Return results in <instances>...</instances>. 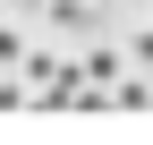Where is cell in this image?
<instances>
[{
  "label": "cell",
  "mask_w": 153,
  "mask_h": 145,
  "mask_svg": "<svg viewBox=\"0 0 153 145\" xmlns=\"http://www.w3.org/2000/svg\"><path fill=\"white\" fill-rule=\"evenodd\" d=\"M76 60H85V85H119V77H128V51H119V43H85Z\"/></svg>",
  "instance_id": "6da1fadb"
},
{
  "label": "cell",
  "mask_w": 153,
  "mask_h": 145,
  "mask_svg": "<svg viewBox=\"0 0 153 145\" xmlns=\"http://www.w3.org/2000/svg\"><path fill=\"white\" fill-rule=\"evenodd\" d=\"M0 111H34V85H26V68H17V77H0Z\"/></svg>",
  "instance_id": "7a4b0ae2"
},
{
  "label": "cell",
  "mask_w": 153,
  "mask_h": 145,
  "mask_svg": "<svg viewBox=\"0 0 153 145\" xmlns=\"http://www.w3.org/2000/svg\"><path fill=\"white\" fill-rule=\"evenodd\" d=\"M111 111H145V77H119L111 85Z\"/></svg>",
  "instance_id": "3957f363"
},
{
  "label": "cell",
  "mask_w": 153,
  "mask_h": 145,
  "mask_svg": "<svg viewBox=\"0 0 153 145\" xmlns=\"http://www.w3.org/2000/svg\"><path fill=\"white\" fill-rule=\"evenodd\" d=\"M26 51H34V43H17V26H0V68H17Z\"/></svg>",
  "instance_id": "277c9868"
},
{
  "label": "cell",
  "mask_w": 153,
  "mask_h": 145,
  "mask_svg": "<svg viewBox=\"0 0 153 145\" xmlns=\"http://www.w3.org/2000/svg\"><path fill=\"white\" fill-rule=\"evenodd\" d=\"M128 60H136V68H153V26H136V34H128Z\"/></svg>",
  "instance_id": "5b68a950"
}]
</instances>
